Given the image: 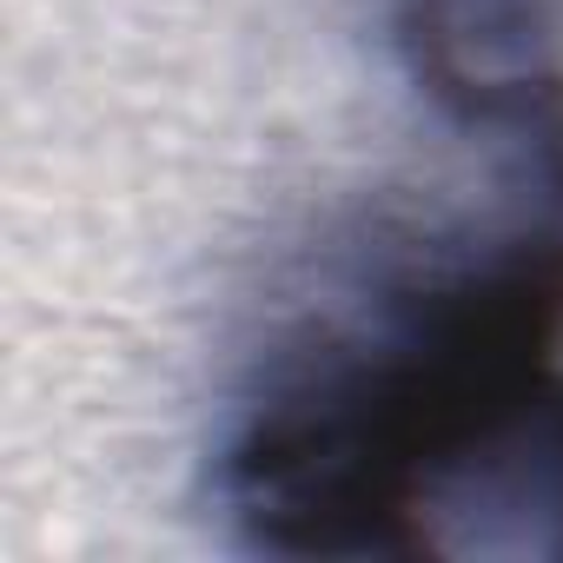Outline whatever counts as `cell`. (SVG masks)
I'll list each match as a JSON object with an SVG mask.
<instances>
[{
	"mask_svg": "<svg viewBox=\"0 0 563 563\" xmlns=\"http://www.w3.org/2000/svg\"><path fill=\"white\" fill-rule=\"evenodd\" d=\"M563 146L490 212L385 219L292 312L225 418L212 504L265 556H424L444 477L556 372Z\"/></svg>",
	"mask_w": 563,
	"mask_h": 563,
	"instance_id": "obj_1",
	"label": "cell"
},
{
	"mask_svg": "<svg viewBox=\"0 0 563 563\" xmlns=\"http://www.w3.org/2000/svg\"><path fill=\"white\" fill-rule=\"evenodd\" d=\"M563 0H391L411 87L510 153L563 146Z\"/></svg>",
	"mask_w": 563,
	"mask_h": 563,
	"instance_id": "obj_2",
	"label": "cell"
}]
</instances>
